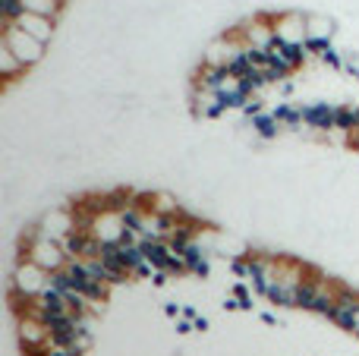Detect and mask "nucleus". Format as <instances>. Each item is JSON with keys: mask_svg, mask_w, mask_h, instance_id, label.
<instances>
[{"mask_svg": "<svg viewBox=\"0 0 359 356\" xmlns=\"http://www.w3.org/2000/svg\"><path fill=\"white\" fill-rule=\"evenodd\" d=\"M183 315H186V319H192V322L198 319V313H196V309H192V306H183Z\"/></svg>", "mask_w": 359, "mask_h": 356, "instance_id": "29", "label": "nucleus"}, {"mask_svg": "<svg viewBox=\"0 0 359 356\" xmlns=\"http://www.w3.org/2000/svg\"><path fill=\"white\" fill-rule=\"evenodd\" d=\"M224 309H227V313L240 309V296H227V300H224Z\"/></svg>", "mask_w": 359, "mask_h": 356, "instance_id": "26", "label": "nucleus"}, {"mask_svg": "<svg viewBox=\"0 0 359 356\" xmlns=\"http://www.w3.org/2000/svg\"><path fill=\"white\" fill-rule=\"evenodd\" d=\"M168 271H155V278H151V284H155V287H164V284H168Z\"/></svg>", "mask_w": 359, "mask_h": 356, "instance_id": "25", "label": "nucleus"}, {"mask_svg": "<svg viewBox=\"0 0 359 356\" xmlns=\"http://www.w3.org/2000/svg\"><path fill=\"white\" fill-rule=\"evenodd\" d=\"M252 69V60H249V50H243L236 60H230V67H227V73L233 76V79H243V76Z\"/></svg>", "mask_w": 359, "mask_h": 356, "instance_id": "17", "label": "nucleus"}, {"mask_svg": "<svg viewBox=\"0 0 359 356\" xmlns=\"http://www.w3.org/2000/svg\"><path fill=\"white\" fill-rule=\"evenodd\" d=\"M278 88H280V95H284V98H290L293 92H297V85H293L290 79H284V82H278Z\"/></svg>", "mask_w": 359, "mask_h": 356, "instance_id": "22", "label": "nucleus"}, {"mask_svg": "<svg viewBox=\"0 0 359 356\" xmlns=\"http://www.w3.org/2000/svg\"><path fill=\"white\" fill-rule=\"evenodd\" d=\"M262 322H265V325H278L280 328V322H278V315L274 313H262Z\"/></svg>", "mask_w": 359, "mask_h": 356, "instance_id": "28", "label": "nucleus"}, {"mask_svg": "<svg viewBox=\"0 0 359 356\" xmlns=\"http://www.w3.org/2000/svg\"><path fill=\"white\" fill-rule=\"evenodd\" d=\"M25 73V63L19 60L16 54H13L10 48H6L4 41H0V76H4V82L10 85L13 79H19V76Z\"/></svg>", "mask_w": 359, "mask_h": 356, "instance_id": "9", "label": "nucleus"}, {"mask_svg": "<svg viewBox=\"0 0 359 356\" xmlns=\"http://www.w3.org/2000/svg\"><path fill=\"white\" fill-rule=\"evenodd\" d=\"M262 111H265V104H262L259 98H249V101H246V107H243V117L252 120V117H259Z\"/></svg>", "mask_w": 359, "mask_h": 356, "instance_id": "20", "label": "nucleus"}, {"mask_svg": "<svg viewBox=\"0 0 359 356\" xmlns=\"http://www.w3.org/2000/svg\"><path fill=\"white\" fill-rule=\"evenodd\" d=\"M252 130H255V136L259 139H265V142H271V139H278L280 136V130H284V123H280L278 117H274L271 111H262L259 117H252Z\"/></svg>", "mask_w": 359, "mask_h": 356, "instance_id": "10", "label": "nucleus"}, {"mask_svg": "<svg viewBox=\"0 0 359 356\" xmlns=\"http://www.w3.org/2000/svg\"><path fill=\"white\" fill-rule=\"evenodd\" d=\"M164 315L177 319V315H183V306H177V303H164Z\"/></svg>", "mask_w": 359, "mask_h": 356, "instance_id": "23", "label": "nucleus"}, {"mask_svg": "<svg viewBox=\"0 0 359 356\" xmlns=\"http://www.w3.org/2000/svg\"><path fill=\"white\" fill-rule=\"evenodd\" d=\"M95 233L92 231H82V227H73V231L67 233V237L60 240L63 252H67V259H86L88 252V243H92Z\"/></svg>", "mask_w": 359, "mask_h": 356, "instance_id": "7", "label": "nucleus"}, {"mask_svg": "<svg viewBox=\"0 0 359 356\" xmlns=\"http://www.w3.org/2000/svg\"><path fill=\"white\" fill-rule=\"evenodd\" d=\"M318 60H322V63H328L331 69H344V57H341V50H337L334 44H331V48L325 50V54L318 57Z\"/></svg>", "mask_w": 359, "mask_h": 356, "instance_id": "19", "label": "nucleus"}, {"mask_svg": "<svg viewBox=\"0 0 359 356\" xmlns=\"http://www.w3.org/2000/svg\"><path fill=\"white\" fill-rule=\"evenodd\" d=\"M63 4H67V0H22V6L29 13H41V16H50V19H57Z\"/></svg>", "mask_w": 359, "mask_h": 356, "instance_id": "14", "label": "nucleus"}, {"mask_svg": "<svg viewBox=\"0 0 359 356\" xmlns=\"http://www.w3.org/2000/svg\"><path fill=\"white\" fill-rule=\"evenodd\" d=\"M356 117H359V107H356Z\"/></svg>", "mask_w": 359, "mask_h": 356, "instance_id": "30", "label": "nucleus"}, {"mask_svg": "<svg viewBox=\"0 0 359 356\" xmlns=\"http://www.w3.org/2000/svg\"><path fill=\"white\" fill-rule=\"evenodd\" d=\"M48 284H50V287H57L60 294H69V290H73V278H69L67 265H63V268H57V271H48Z\"/></svg>", "mask_w": 359, "mask_h": 356, "instance_id": "16", "label": "nucleus"}, {"mask_svg": "<svg viewBox=\"0 0 359 356\" xmlns=\"http://www.w3.org/2000/svg\"><path fill=\"white\" fill-rule=\"evenodd\" d=\"M303 111V123L316 132H328L334 130V114H337V104L331 101H312V104H299Z\"/></svg>", "mask_w": 359, "mask_h": 356, "instance_id": "5", "label": "nucleus"}, {"mask_svg": "<svg viewBox=\"0 0 359 356\" xmlns=\"http://www.w3.org/2000/svg\"><path fill=\"white\" fill-rule=\"evenodd\" d=\"M306 19H309V35L316 38H334V22H331L328 16H316V13H306Z\"/></svg>", "mask_w": 359, "mask_h": 356, "instance_id": "15", "label": "nucleus"}, {"mask_svg": "<svg viewBox=\"0 0 359 356\" xmlns=\"http://www.w3.org/2000/svg\"><path fill=\"white\" fill-rule=\"evenodd\" d=\"M334 287L337 284H318V294H316V300H312V306H309V313H316V315H322V319H331L334 315V306H337V300H334Z\"/></svg>", "mask_w": 359, "mask_h": 356, "instance_id": "8", "label": "nucleus"}, {"mask_svg": "<svg viewBox=\"0 0 359 356\" xmlns=\"http://www.w3.org/2000/svg\"><path fill=\"white\" fill-rule=\"evenodd\" d=\"M0 41H4L6 48H10L13 54H16L19 60L25 63V69L35 67V63L44 57V41L32 38L29 32H22L16 22H6V25H4V35H0Z\"/></svg>", "mask_w": 359, "mask_h": 356, "instance_id": "2", "label": "nucleus"}, {"mask_svg": "<svg viewBox=\"0 0 359 356\" xmlns=\"http://www.w3.org/2000/svg\"><path fill=\"white\" fill-rule=\"evenodd\" d=\"M44 284H48V271L22 259V262H16V271L10 278V300L13 296H41Z\"/></svg>", "mask_w": 359, "mask_h": 356, "instance_id": "3", "label": "nucleus"}, {"mask_svg": "<svg viewBox=\"0 0 359 356\" xmlns=\"http://www.w3.org/2000/svg\"><path fill=\"white\" fill-rule=\"evenodd\" d=\"M22 259H29V262H35L38 268L44 271H57L63 268V265L69 262L67 252H63L60 240H48V237H38V240H25L22 243V256H19V262Z\"/></svg>", "mask_w": 359, "mask_h": 356, "instance_id": "1", "label": "nucleus"}, {"mask_svg": "<svg viewBox=\"0 0 359 356\" xmlns=\"http://www.w3.org/2000/svg\"><path fill=\"white\" fill-rule=\"evenodd\" d=\"M303 48L309 50V57H322L325 50L331 48V41H328V38H316V35H309V38L303 41Z\"/></svg>", "mask_w": 359, "mask_h": 356, "instance_id": "18", "label": "nucleus"}, {"mask_svg": "<svg viewBox=\"0 0 359 356\" xmlns=\"http://www.w3.org/2000/svg\"><path fill=\"white\" fill-rule=\"evenodd\" d=\"M274 32L290 44H303L306 38H309V19H306V13H299V10L278 13V16H274Z\"/></svg>", "mask_w": 359, "mask_h": 356, "instance_id": "4", "label": "nucleus"}, {"mask_svg": "<svg viewBox=\"0 0 359 356\" xmlns=\"http://www.w3.org/2000/svg\"><path fill=\"white\" fill-rule=\"evenodd\" d=\"M192 325H196V331H208V325H211V322L205 319V315H198V319L192 322Z\"/></svg>", "mask_w": 359, "mask_h": 356, "instance_id": "27", "label": "nucleus"}, {"mask_svg": "<svg viewBox=\"0 0 359 356\" xmlns=\"http://www.w3.org/2000/svg\"><path fill=\"white\" fill-rule=\"evenodd\" d=\"M16 25H19L22 32H29L32 38L44 41V44H48L50 35H54V19H50V16H41V13H29V10H25L22 16L16 19Z\"/></svg>", "mask_w": 359, "mask_h": 356, "instance_id": "6", "label": "nucleus"}, {"mask_svg": "<svg viewBox=\"0 0 359 356\" xmlns=\"http://www.w3.org/2000/svg\"><path fill=\"white\" fill-rule=\"evenodd\" d=\"M318 284H322V275H316V271H309V275L299 281L297 287V309H309L312 300H316L318 294Z\"/></svg>", "mask_w": 359, "mask_h": 356, "instance_id": "11", "label": "nucleus"}, {"mask_svg": "<svg viewBox=\"0 0 359 356\" xmlns=\"http://www.w3.org/2000/svg\"><path fill=\"white\" fill-rule=\"evenodd\" d=\"M271 114L280 120V123H284V130H299V126H306L303 123V111H299V107H293L290 101H278Z\"/></svg>", "mask_w": 359, "mask_h": 356, "instance_id": "12", "label": "nucleus"}, {"mask_svg": "<svg viewBox=\"0 0 359 356\" xmlns=\"http://www.w3.org/2000/svg\"><path fill=\"white\" fill-rule=\"evenodd\" d=\"M233 296H240V300H252V294H249L246 284H236V287H233Z\"/></svg>", "mask_w": 359, "mask_h": 356, "instance_id": "24", "label": "nucleus"}, {"mask_svg": "<svg viewBox=\"0 0 359 356\" xmlns=\"http://www.w3.org/2000/svg\"><path fill=\"white\" fill-rule=\"evenodd\" d=\"M189 331H196V325H192V319H186V315H180V322H177V334H189Z\"/></svg>", "mask_w": 359, "mask_h": 356, "instance_id": "21", "label": "nucleus"}, {"mask_svg": "<svg viewBox=\"0 0 359 356\" xmlns=\"http://www.w3.org/2000/svg\"><path fill=\"white\" fill-rule=\"evenodd\" d=\"M334 130L341 132H353L359 130V117H356V104H337V114H334Z\"/></svg>", "mask_w": 359, "mask_h": 356, "instance_id": "13", "label": "nucleus"}]
</instances>
